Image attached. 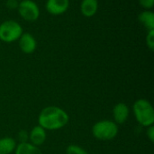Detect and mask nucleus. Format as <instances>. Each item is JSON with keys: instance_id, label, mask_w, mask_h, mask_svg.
Instances as JSON below:
<instances>
[{"instance_id": "nucleus-1", "label": "nucleus", "mask_w": 154, "mask_h": 154, "mask_svg": "<svg viewBox=\"0 0 154 154\" xmlns=\"http://www.w3.org/2000/svg\"><path fill=\"white\" fill-rule=\"evenodd\" d=\"M69 122V115L62 109L56 106L44 108L39 115L40 126L44 130H58Z\"/></svg>"}, {"instance_id": "nucleus-2", "label": "nucleus", "mask_w": 154, "mask_h": 154, "mask_svg": "<svg viewBox=\"0 0 154 154\" xmlns=\"http://www.w3.org/2000/svg\"><path fill=\"white\" fill-rule=\"evenodd\" d=\"M134 111L138 123L143 126H152L154 122V111L152 104L144 100L140 99L135 102Z\"/></svg>"}, {"instance_id": "nucleus-3", "label": "nucleus", "mask_w": 154, "mask_h": 154, "mask_svg": "<svg viewBox=\"0 0 154 154\" xmlns=\"http://www.w3.org/2000/svg\"><path fill=\"white\" fill-rule=\"evenodd\" d=\"M23 33V27L17 21L5 20L0 24V40L5 43L17 41Z\"/></svg>"}, {"instance_id": "nucleus-4", "label": "nucleus", "mask_w": 154, "mask_h": 154, "mask_svg": "<svg viewBox=\"0 0 154 154\" xmlns=\"http://www.w3.org/2000/svg\"><path fill=\"white\" fill-rule=\"evenodd\" d=\"M92 133L95 138L100 141H109L117 135L118 128L117 125L111 121H101L93 126Z\"/></svg>"}, {"instance_id": "nucleus-5", "label": "nucleus", "mask_w": 154, "mask_h": 154, "mask_svg": "<svg viewBox=\"0 0 154 154\" xmlns=\"http://www.w3.org/2000/svg\"><path fill=\"white\" fill-rule=\"evenodd\" d=\"M20 16L27 22H34L40 16V8L33 0H23L17 7Z\"/></svg>"}, {"instance_id": "nucleus-6", "label": "nucleus", "mask_w": 154, "mask_h": 154, "mask_svg": "<svg viewBox=\"0 0 154 154\" xmlns=\"http://www.w3.org/2000/svg\"><path fill=\"white\" fill-rule=\"evenodd\" d=\"M47 12L52 15H60L69 8V0H47L45 3Z\"/></svg>"}, {"instance_id": "nucleus-7", "label": "nucleus", "mask_w": 154, "mask_h": 154, "mask_svg": "<svg viewBox=\"0 0 154 154\" xmlns=\"http://www.w3.org/2000/svg\"><path fill=\"white\" fill-rule=\"evenodd\" d=\"M19 41V47L24 54H32L36 49V40L30 33H23Z\"/></svg>"}, {"instance_id": "nucleus-8", "label": "nucleus", "mask_w": 154, "mask_h": 154, "mask_svg": "<svg viewBox=\"0 0 154 154\" xmlns=\"http://www.w3.org/2000/svg\"><path fill=\"white\" fill-rule=\"evenodd\" d=\"M98 10V0H82L80 3V12L86 17L94 16Z\"/></svg>"}, {"instance_id": "nucleus-9", "label": "nucleus", "mask_w": 154, "mask_h": 154, "mask_svg": "<svg viewBox=\"0 0 154 154\" xmlns=\"http://www.w3.org/2000/svg\"><path fill=\"white\" fill-rule=\"evenodd\" d=\"M113 113H114V118H115L116 123H119V124H122L128 118L129 109H128V107L125 103H117L115 106Z\"/></svg>"}, {"instance_id": "nucleus-10", "label": "nucleus", "mask_w": 154, "mask_h": 154, "mask_svg": "<svg viewBox=\"0 0 154 154\" xmlns=\"http://www.w3.org/2000/svg\"><path fill=\"white\" fill-rule=\"evenodd\" d=\"M139 22L148 30H154V13L152 10H143L138 15Z\"/></svg>"}, {"instance_id": "nucleus-11", "label": "nucleus", "mask_w": 154, "mask_h": 154, "mask_svg": "<svg viewBox=\"0 0 154 154\" xmlns=\"http://www.w3.org/2000/svg\"><path fill=\"white\" fill-rule=\"evenodd\" d=\"M46 139V133L45 130L41 126L34 127L30 134V140L32 142V144L34 146L42 145Z\"/></svg>"}, {"instance_id": "nucleus-12", "label": "nucleus", "mask_w": 154, "mask_h": 154, "mask_svg": "<svg viewBox=\"0 0 154 154\" xmlns=\"http://www.w3.org/2000/svg\"><path fill=\"white\" fill-rule=\"evenodd\" d=\"M15 154H42L41 150L37 147L32 145V143H20L15 151Z\"/></svg>"}, {"instance_id": "nucleus-13", "label": "nucleus", "mask_w": 154, "mask_h": 154, "mask_svg": "<svg viewBox=\"0 0 154 154\" xmlns=\"http://www.w3.org/2000/svg\"><path fill=\"white\" fill-rule=\"evenodd\" d=\"M15 148V142L12 138L0 139V154L11 153Z\"/></svg>"}, {"instance_id": "nucleus-14", "label": "nucleus", "mask_w": 154, "mask_h": 154, "mask_svg": "<svg viewBox=\"0 0 154 154\" xmlns=\"http://www.w3.org/2000/svg\"><path fill=\"white\" fill-rule=\"evenodd\" d=\"M67 154H88V152L77 145H69L67 148Z\"/></svg>"}, {"instance_id": "nucleus-15", "label": "nucleus", "mask_w": 154, "mask_h": 154, "mask_svg": "<svg viewBox=\"0 0 154 154\" xmlns=\"http://www.w3.org/2000/svg\"><path fill=\"white\" fill-rule=\"evenodd\" d=\"M146 44L148 47L152 51L154 48V30L148 31V34L146 36Z\"/></svg>"}, {"instance_id": "nucleus-16", "label": "nucleus", "mask_w": 154, "mask_h": 154, "mask_svg": "<svg viewBox=\"0 0 154 154\" xmlns=\"http://www.w3.org/2000/svg\"><path fill=\"white\" fill-rule=\"evenodd\" d=\"M138 2L145 10H152L153 8L154 0H138Z\"/></svg>"}, {"instance_id": "nucleus-17", "label": "nucleus", "mask_w": 154, "mask_h": 154, "mask_svg": "<svg viewBox=\"0 0 154 154\" xmlns=\"http://www.w3.org/2000/svg\"><path fill=\"white\" fill-rule=\"evenodd\" d=\"M18 5H19V2L17 0H7L6 1V6H7V8L12 9V10L17 9Z\"/></svg>"}, {"instance_id": "nucleus-18", "label": "nucleus", "mask_w": 154, "mask_h": 154, "mask_svg": "<svg viewBox=\"0 0 154 154\" xmlns=\"http://www.w3.org/2000/svg\"><path fill=\"white\" fill-rule=\"evenodd\" d=\"M18 136H19V140L21 141V143H26V140L28 139V135H27V133L25 131H21L19 133Z\"/></svg>"}, {"instance_id": "nucleus-19", "label": "nucleus", "mask_w": 154, "mask_h": 154, "mask_svg": "<svg viewBox=\"0 0 154 154\" xmlns=\"http://www.w3.org/2000/svg\"><path fill=\"white\" fill-rule=\"evenodd\" d=\"M147 135L149 137V139L151 140V142H154V128L153 126H150L148 132H147Z\"/></svg>"}, {"instance_id": "nucleus-20", "label": "nucleus", "mask_w": 154, "mask_h": 154, "mask_svg": "<svg viewBox=\"0 0 154 154\" xmlns=\"http://www.w3.org/2000/svg\"><path fill=\"white\" fill-rule=\"evenodd\" d=\"M17 1H23V0H17Z\"/></svg>"}]
</instances>
